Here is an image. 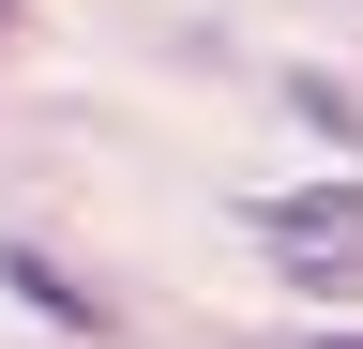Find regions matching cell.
I'll return each instance as SVG.
<instances>
[{
	"label": "cell",
	"instance_id": "cell-1",
	"mask_svg": "<svg viewBox=\"0 0 363 349\" xmlns=\"http://www.w3.org/2000/svg\"><path fill=\"white\" fill-rule=\"evenodd\" d=\"M257 228H272V258H288V274H318V289H363V183L257 198Z\"/></svg>",
	"mask_w": 363,
	"mask_h": 349
},
{
	"label": "cell",
	"instance_id": "cell-2",
	"mask_svg": "<svg viewBox=\"0 0 363 349\" xmlns=\"http://www.w3.org/2000/svg\"><path fill=\"white\" fill-rule=\"evenodd\" d=\"M0 274H16V289L45 304V319H61V334H106V289H91V274H61L45 243H0Z\"/></svg>",
	"mask_w": 363,
	"mask_h": 349
},
{
	"label": "cell",
	"instance_id": "cell-5",
	"mask_svg": "<svg viewBox=\"0 0 363 349\" xmlns=\"http://www.w3.org/2000/svg\"><path fill=\"white\" fill-rule=\"evenodd\" d=\"M0 16H16V0H0Z\"/></svg>",
	"mask_w": 363,
	"mask_h": 349
},
{
	"label": "cell",
	"instance_id": "cell-4",
	"mask_svg": "<svg viewBox=\"0 0 363 349\" xmlns=\"http://www.w3.org/2000/svg\"><path fill=\"white\" fill-rule=\"evenodd\" d=\"M303 349H363V334H303Z\"/></svg>",
	"mask_w": 363,
	"mask_h": 349
},
{
	"label": "cell",
	"instance_id": "cell-3",
	"mask_svg": "<svg viewBox=\"0 0 363 349\" xmlns=\"http://www.w3.org/2000/svg\"><path fill=\"white\" fill-rule=\"evenodd\" d=\"M288 107H303V122H318V137H333V152H363V107L333 92V76H303V92H288Z\"/></svg>",
	"mask_w": 363,
	"mask_h": 349
}]
</instances>
